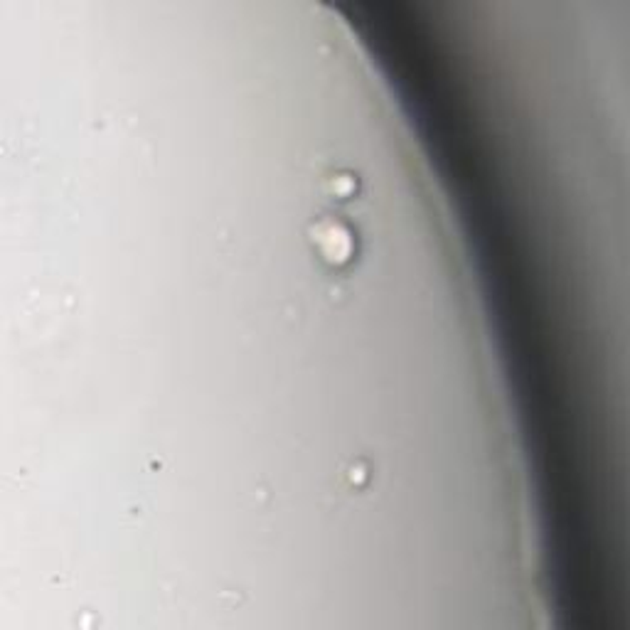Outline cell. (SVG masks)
Listing matches in <instances>:
<instances>
[{"instance_id":"6da1fadb","label":"cell","mask_w":630,"mask_h":630,"mask_svg":"<svg viewBox=\"0 0 630 630\" xmlns=\"http://www.w3.org/2000/svg\"><path fill=\"white\" fill-rule=\"evenodd\" d=\"M310 234H313L310 236L313 246L318 249V254L323 256V262L330 266H345L352 262L358 239L350 224H345L340 219H320L313 224Z\"/></svg>"},{"instance_id":"7a4b0ae2","label":"cell","mask_w":630,"mask_h":630,"mask_svg":"<svg viewBox=\"0 0 630 630\" xmlns=\"http://www.w3.org/2000/svg\"><path fill=\"white\" fill-rule=\"evenodd\" d=\"M358 190V180L352 176H335L330 180V193L338 197V200H350L352 195Z\"/></svg>"}]
</instances>
